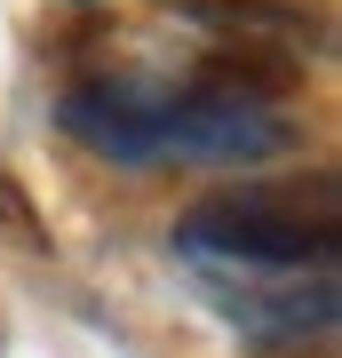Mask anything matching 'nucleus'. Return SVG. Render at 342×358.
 I'll return each instance as SVG.
<instances>
[{
  "label": "nucleus",
  "mask_w": 342,
  "mask_h": 358,
  "mask_svg": "<svg viewBox=\"0 0 342 358\" xmlns=\"http://www.w3.org/2000/svg\"><path fill=\"white\" fill-rule=\"evenodd\" d=\"M176 255L215 279H294V271H334V183L318 176L303 192H223L199 199L176 223Z\"/></svg>",
  "instance_id": "obj_1"
},
{
  "label": "nucleus",
  "mask_w": 342,
  "mask_h": 358,
  "mask_svg": "<svg viewBox=\"0 0 342 358\" xmlns=\"http://www.w3.org/2000/svg\"><path fill=\"white\" fill-rule=\"evenodd\" d=\"M294 143V120L279 103L255 96H215V88H159V120H152V159H183V167H263Z\"/></svg>",
  "instance_id": "obj_2"
},
{
  "label": "nucleus",
  "mask_w": 342,
  "mask_h": 358,
  "mask_svg": "<svg viewBox=\"0 0 342 358\" xmlns=\"http://www.w3.org/2000/svg\"><path fill=\"white\" fill-rule=\"evenodd\" d=\"M215 310L255 350H303L334 334V271H294V279H215Z\"/></svg>",
  "instance_id": "obj_3"
},
{
  "label": "nucleus",
  "mask_w": 342,
  "mask_h": 358,
  "mask_svg": "<svg viewBox=\"0 0 342 358\" xmlns=\"http://www.w3.org/2000/svg\"><path fill=\"white\" fill-rule=\"evenodd\" d=\"M0 231H8L16 247H32V255H48V223L32 215V199H24V183L0 167Z\"/></svg>",
  "instance_id": "obj_4"
}]
</instances>
